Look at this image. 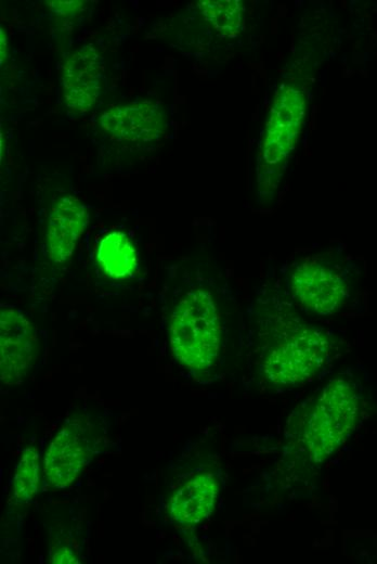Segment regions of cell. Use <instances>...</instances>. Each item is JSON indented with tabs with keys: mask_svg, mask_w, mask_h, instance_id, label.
Listing matches in <instances>:
<instances>
[{
	"mask_svg": "<svg viewBox=\"0 0 377 564\" xmlns=\"http://www.w3.org/2000/svg\"><path fill=\"white\" fill-rule=\"evenodd\" d=\"M88 210L74 195H64L52 206L49 215L46 246L54 264L66 262L87 227Z\"/></svg>",
	"mask_w": 377,
	"mask_h": 564,
	"instance_id": "cell-10",
	"label": "cell"
},
{
	"mask_svg": "<svg viewBox=\"0 0 377 564\" xmlns=\"http://www.w3.org/2000/svg\"><path fill=\"white\" fill-rule=\"evenodd\" d=\"M205 20L224 36L236 35L243 24L240 2L235 0H205L199 2Z\"/></svg>",
	"mask_w": 377,
	"mask_h": 564,
	"instance_id": "cell-13",
	"label": "cell"
},
{
	"mask_svg": "<svg viewBox=\"0 0 377 564\" xmlns=\"http://www.w3.org/2000/svg\"><path fill=\"white\" fill-rule=\"evenodd\" d=\"M304 98L299 90L285 88L274 103L263 143V157L269 164L282 161L290 151L303 116Z\"/></svg>",
	"mask_w": 377,
	"mask_h": 564,
	"instance_id": "cell-9",
	"label": "cell"
},
{
	"mask_svg": "<svg viewBox=\"0 0 377 564\" xmlns=\"http://www.w3.org/2000/svg\"><path fill=\"white\" fill-rule=\"evenodd\" d=\"M96 259L104 273L115 280L132 275L138 267L136 252L120 231L109 232L101 240Z\"/></svg>",
	"mask_w": 377,
	"mask_h": 564,
	"instance_id": "cell-12",
	"label": "cell"
},
{
	"mask_svg": "<svg viewBox=\"0 0 377 564\" xmlns=\"http://www.w3.org/2000/svg\"><path fill=\"white\" fill-rule=\"evenodd\" d=\"M94 445L78 422H69L57 432L44 457V474L51 486L65 488L91 461Z\"/></svg>",
	"mask_w": 377,
	"mask_h": 564,
	"instance_id": "cell-7",
	"label": "cell"
},
{
	"mask_svg": "<svg viewBox=\"0 0 377 564\" xmlns=\"http://www.w3.org/2000/svg\"><path fill=\"white\" fill-rule=\"evenodd\" d=\"M329 350L330 343L323 332L312 326L297 325L268 350L262 361V372L275 385H299L323 367Z\"/></svg>",
	"mask_w": 377,
	"mask_h": 564,
	"instance_id": "cell-3",
	"label": "cell"
},
{
	"mask_svg": "<svg viewBox=\"0 0 377 564\" xmlns=\"http://www.w3.org/2000/svg\"><path fill=\"white\" fill-rule=\"evenodd\" d=\"M218 492L219 480L212 473L193 477L170 500L172 520L190 525L202 522L212 512Z\"/></svg>",
	"mask_w": 377,
	"mask_h": 564,
	"instance_id": "cell-11",
	"label": "cell"
},
{
	"mask_svg": "<svg viewBox=\"0 0 377 564\" xmlns=\"http://www.w3.org/2000/svg\"><path fill=\"white\" fill-rule=\"evenodd\" d=\"M51 563H79L77 556L67 548L63 547L54 551L50 559Z\"/></svg>",
	"mask_w": 377,
	"mask_h": 564,
	"instance_id": "cell-16",
	"label": "cell"
},
{
	"mask_svg": "<svg viewBox=\"0 0 377 564\" xmlns=\"http://www.w3.org/2000/svg\"><path fill=\"white\" fill-rule=\"evenodd\" d=\"M39 483V454L37 449H24L13 477L14 498L27 502L36 495Z\"/></svg>",
	"mask_w": 377,
	"mask_h": 564,
	"instance_id": "cell-14",
	"label": "cell"
},
{
	"mask_svg": "<svg viewBox=\"0 0 377 564\" xmlns=\"http://www.w3.org/2000/svg\"><path fill=\"white\" fill-rule=\"evenodd\" d=\"M49 3L55 14L63 15L74 13L75 11L77 12L82 4L81 1H50Z\"/></svg>",
	"mask_w": 377,
	"mask_h": 564,
	"instance_id": "cell-15",
	"label": "cell"
},
{
	"mask_svg": "<svg viewBox=\"0 0 377 564\" xmlns=\"http://www.w3.org/2000/svg\"><path fill=\"white\" fill-rule=\"evenodd\" d=\"M104 73V59L92 44L72 51L61 68V88L66 106L75 113L88 112L102 92Z\"/></svg>",
	"mask_w": 377,
	"mask_h": 564,
	"instance_id": "cell-6",
	"label": "cell"
},
{
	"mask_svg": "<svg viewBox=\"0 0 377 564\" xmlns=\"http://www.w3.org/2000/svg\"><path fill=\"white\" fill-rule=\"evenodd\" d=\"M170 347L184 367L204 370L213 364L221 342L220 315L209 291L186 292L174 306L169 324Z\"/></svg>",
	"mask_w": 377,
	"mask_h": 564,
	"instance_id": "cell-1",
	"label": "cell"
},
{
	"mask_svg": "<svg viewBox=\"0 0 377 564\" xmlns=\"http://www.w3.org/2000/svg\"><path fill=\"white\" fill-rule=\"evenodd\" d=\"M35 325L18 310L1 308L0 376L4 384L20 383L32 367L38 354Z\"/></svg>",
	"mask_w": 377,
	"mask_h": 564,
	"instance_id": "cell-5",
	"label": "cell"
},
{
	"mask_svg": "<svg viewBox=\"0 0 377 564\" xmlns=\"http://www.w3.org/2000/svg\"><path fill=\"white\" fill-rule=\"evenodd\" d=\"M359 410L360 394L349 381L334 380L323 389L304 432L313 462H323L347 440L355 427Z\"/></svg>",
	"mask_w": 377,
	"mask_h": 564,
	"instance_id": "cell-2",
	"label": "cell"
},
{
	"mask_svg": "<svg viewBox=\"0 0 377 564\" xmlns=\"http://www.w3.org/2000/svg\"><path fill=\"white\" fill-rule=\"evenodd\" d=\"M288 286L303 309L318 315L336 311L349 292L343 273L320 258H308L294 265L288 272Z\"/></svg>",
	"mask_w": 377,
	"mask_h": 564,
	"instance_id": "cell-4",
	"label": "cell"
},
{
	"mask_svg": "<svg viewBox=\"0 0 377 564\" xmlns=\"http://www.w3.org/2000/svg\"><path fill=\"white\" fill-rule=\"evenodd\" d=\"M6 49H8L6 39L3 34V30H1V63H3V60L6 56Z\"/></svg>",
	"mask_w": 377,
	"mask_h": 564,
	"instance_id": "cell-17",
	"label": "cell"
},
{
	"mask_svg": "<svg viewBox=\"0 0 377 564\" xmlns=\"http://www.w3.org/2000/svg\"><path fill=\"white\" fill-rule=\"evenodd\" d=\"M100 125L119 141L150 142L158 139L166 128V114L153 101L116 105L100 117Z\"/></svg>",
	"mask_w": 377,
	"mask_h": 564,
	"instance_id": "cell-8",
	"label": "cell"
}]
</instances>
